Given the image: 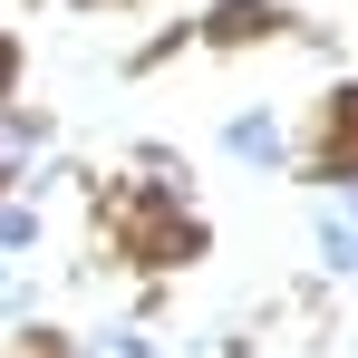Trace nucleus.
<instances>
[{"label": "nucleus", "mask_w": 358, "mask_h": 358, "mask_svg": "<svg viewBox=\"0 0 358 358\" xmlns=\"http://www.w3.org/2000/svg\"><path fill=\"white\" fill-rule=\"evenodd\" d=\"M233 155H281V126H271V117H242L233 126Z\"/></svg>", "instance_id": "nucleus-1"}, {"label": "nucleus", "mask_w": 358, "mask_h": 358, "mask_svg": "<svg viewBox=\"0 0 358 358\" xmlns=\"http://www.w3.org/2000/svg\"><path fill=\"white\" fill-rule=\"evenodd\" d=\"M320 252H329V262H358V203L339 213V223H320Z\"/></svg>", "instance_id": "nucleus-2"}, {"label": "nucleus", "mask_w": 358, "mask_h": 358, "mask_svg": "<svg viewBox=\"0 0 358 358\" xmlns=\"http://www.w3.org/2000/svg\"><path fill=\"white\" fill-rule=\"evenodd\" d=\"M20 145H29V136H10V126H0V155H20Z\"/></svg>", "instance_id": "nucleus-3"}, {"label": "nucleus", "mask_w": 358, "mask_h": 358, "mask_svg": "<svg viewBox=\"0 0 358 358\" xmlns=\"http://www.w3.org/2000/svg\"><path fill=\"white\" fill-rule=\"evenodd\" d=\"M0 87H10V59H0Z\"/></svg>", "instance_id": "nucleus-4"}]
</instances>
